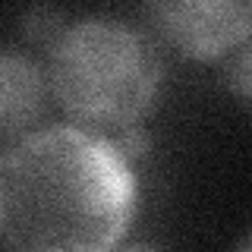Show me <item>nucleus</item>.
Instances as JSON below:
<instances>
[{"label":"nucleus","instance_id":"obj_7","mask_svg":"<svg viewBox=\"0 0 252 252\" xmlns=\"http://www.w3.org/2000/svg\"><path fill=\"white\" fill-rule=\"evenodd\" d=\"M114 142H117V148H120V152L129 158V161H139V158L148 152V136L139 129V126H126L123 136L114 139Z\"/></svg>","mask_w":252,"mask_h":252},{"label":"nucleus","instance_id":"obj_8","mask_svg":"<svg viewBox=\"0 0 252 252\" xmlns=\"http://www.w3.org/2000/svg\"><path fill=\"white\" fill-rule=\"evenodd\" d=\"M243 249H252V236H249V240H243Z\"/></svg>","mask_w":252,"mask_h":252},{"label":"nucleus","instance_id":"obj_3","mask_svg":"<svg viewBox=\"0 0 252 252\" xmlns=\"http://www.w3.org/2000/svg\"><path fill=\"white\" fill-rule=\"evenodd\" d=\"M142 16L186 60H218L252 38V0H142Z\"/></svg>","mask_w":252,"mask_h":252},{"label":"nucleus","instance_id":"obj_6","mask_svg":"<svg viewBox=\"0 0 252 252\" xmlns=\"http://www.w3.org/2000/svg\"><path fill=\"white\" fill-rule=\"evenodd\" d=\"M66 29L63 26V16L57 10H51V6H32V10L22 16V32L32 38V41H47L54 44L57 41V35Z\"/></svg>","mask_w":252,"mask_h":252},{"label":"nucleus","instance_id":"obj_5","mask_svg":"<svg viewBox=\"0 0 252 252\" xmlns=\"http://www.w3.org/2000/svg\"><path fill=\"white\" fill-rule=\"evenodd\" d=\"M227 89L246 110H252V41L227 66Z\"/></svg>","mask_w":252,"mask_h":252},{"label":"nucleus","instance_id":"obj_4","mask_svg":"<svg viewBox=\"0 0 252 252\" xmlns=\"http://www.w3.org/2000/svg\"><path fill=\"white\" fill-rule=\"evenodd\" d=\"M47 98V76L35 60L0 47V152L16 145L38 123Z\"/></svg>","mask_w":252,"mask_h":252},{"label":"nucleus","instance_id":"obj_2","mask_svg":"<svg viewBox=\"0 0 252 252\" xmlns=\"http://www.w3.org/2000/svg\"><path fill=\"white\" fill-rule=\"evenodd\" d=\"M47 85L76 123L126 129L155 110L164 60L142 29L114 16H89L66 26L51 44Z\"/></svg>","mask_w":252,"mask_h":252},{"label":"nucleus","instance_id":"obj_1","mask_svg":"<svg viewBox=\"0 0 252 252\" xmlns=\"http://www.w3.org/2000/svg\"><path fill=\"white\" fill-rule=\"evenodd\" d=\"M132 161L89 126L22 136L0 158V236L32 252H101L136 218Z\"/></svg>","mask_w":252,"mask_h":252}]
</instances>
